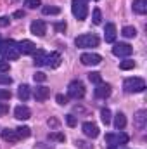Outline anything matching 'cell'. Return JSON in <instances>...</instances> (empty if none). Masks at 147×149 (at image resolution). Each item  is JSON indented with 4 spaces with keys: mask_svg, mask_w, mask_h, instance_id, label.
<instances>
[{
    "mask_svg": "<svg viewBox=\"0 0 147 149\" xmlns=\"http://www.w3.org/2000/svg\"><path fill=\"white\" fill-rule=\"evenodd\" d=\"M19 47H17V42L14 40H2L0 42V56L2 59L5 61H16L19 57Z\"/></svg>",
    "mask_w": 147,
    "mask_h": 149,
    "instance_id": "1",
    "label": "cell"
},
{
    "mask_svg": "<svg viewBox=\"0 0 147 149\" xmlns=\"http://www.w3.org/2000/svg\"><path fill=\"white\" fill-rule=\"evenodd\" d=\"M123 88L126 94H139V92H144L146 90V81L139 76H133V78H126L123 81Z\"/></svg>",
    "mask_w": 147,
    "mask_h": 149,
    "instance_id": "2",
    "label": "cell"
},
{
    "mask_svg": "<svg viewBox=\"0 0 147 149\" xmlns=\"http://www.w3.org/2000/svg\"><path fill=\"white\" fill-rule=\"evenodd\" d=\"M71 10H73V16L78 21H83L88 14V5H87V0H73L71 2Z\"/></svg>",
    "mask_w": 147,
    "mask_h": 149,
    "instance_id": "3",
    "label": "cell"
},
{
    "mask_svg": "<svg viewBox=\"0 0 147 149\" xmlns=\"http://www.w3.org/2000/svg\"><path fill=\"white\" fill-rule=\"evenodd\" d=\"M68 97H71L74 101L85 97V85L80 80H74V81L69 83V87H68Z\"/></svg>",
    "mask_w": 147,
    "mask_h": 149,
    "instance_id": "4",
    "label": "cell"
},
{
    "mask_svg": "<svg viewBox=\"0 0 147 149\" xmlns=\"http://www.w3.org/2000/svg\"><path fill=\"white\" fill-rule=\"evenodd\" d=\"M74 43H76V47H80V49L97 47V45H99V38L95 37V35H80V37L74 38Z\"/></svg>",
    "mask_w": 147,
    "mask_h": 149,
    "instance_id": "5",
    "label": "cell"
},
{
    "mask_svg": "<svg viewBox=\"0 0 147 149\" xmlns=\"http://www.w3.org/2000/svg\"><path fill=\"white\" fill-rule=\"evenodd\" d=\"M106 142L109 144V148H119L123 144L128 142V135L123 134V132H118V134H107L106 135Z\"/></svg>",
    "mask_w": 147,
    "mask_h": 149,
    "instance_id": "6",
    "label": "cell"
},
{
    "mask_svg": "<svg viewBox=\"0 0 147 149\" xmlns=\"http://www.w3.org/2000/svg\"><path fill=\"white\" fill-rule=\"evenodd\" d=\"M132 52H133V49H132V45L126 43V42L114 43V47H112V54L118 56V57H128Z\"/></svg>",
    "mask_w": 147,
    "mask_h": 149,
    "instance_id": "7",
    "label": "cell"
},
{
    "mask_svg": "<svg viewBox=\"0 0 147 149\" xmlns=\"http://www.w3.org/2000/svg\"><path fill=\"white\" fill-rule=\"evenodd\" d=\"M80 61H81V64H85V66H97V64H101L102 57H101L99 54H94V52H85V54H81Z\"/></svg>",
    "mask_w": 147,
    "mask_h": 149,
    "instance_id": "8",
    "label": "cell"
},
{
    "mask_svg": "<svg viewBox=\"0 0 147 149\" xmlns=\"http://www.w3.org/2000/svg\"><path fill=\"white\" fill-rule=\"evenodd\" d=\"M111 92H112L111 85L109 83H104V81L97 83V87H95V90H94L95 97H99V99H107V97L111 95Z\"/></svg>",
    "mask_w": 147,
    "mask_h": 149,
    "instance_id": "9",
    "label": "cell"
},
{
    "mask_svg": "<svg viewBox=\"0 0 147 149\" xmlns=\"http://www.w3.org/2000/svg\"><path fill=\"white\" fill-rule=\"evenodd\" d=\"M81 128H83V134H85L87 137H90V139H95V137L99 135V127H97L95 123H92V121H85V123L81 125Z\"/></svg>",
    "mask_w": 147,
    "mask_h": 149,
    "instance_id": "10",
    "label": "cell"
},
{
    "mask_svg": "<svg viewBox=\"0 0 147 149\" xmlns=\"http://www.w3.org/2000/svg\"><path fill=\"white\" fill-rule=\"evenodd\" d=\"M30 30H31V33H33V35H37V37H43V35L47 33V24H45L43 21L37 19V21H33V23H31Z\"/></svg>",
    "mask_w": 147,
    "mask_h": 149,
    "instance_id": "11",
    "label": "cell"
},
{
    "mask_svg": "<svg viewBox=\"0 0 147 149\" xmlns=\"http://www.w3.org/2000/svg\"><path fill=\"white\" fill-rule=\"evenodd\" d=\"M17 47H19V52H21V54H33V52L37 50V45H35L31 40H21V42L17 43Z\"/></svg>",
    "mask_w": 147,
    "mask_h": 149,
    "instance_id": "12",
    "label": "cell"
},
{
    "mask_svg": "<svg viewBox=\"0 0 147 149\" xmlns=\"http://www.w3.org/2000/svg\"><path fill=\"white\" fill-rule=\"evenodd\" d=\"M33 97H35L37 101H40V102L45 101V99H49V97H50V88L40 85V87H37V88L33 90Z\"/></svg>",
    "mask_w": 147,
    "mask_h": 149,
    "instance_id": "13",
    "label": "cell"
},
{
    "mask_svg": "<svg viewBox=\"0 0 147 149\" xmlns=\"http://www.w3.org/2000/svg\"><path fill=\"white\" fill-rule=\"evenodd\" d=\"M14 116H16L17 120H21V121L30 120V118H31V109L26 108V106H17V108L14 109Z\"/></svg>",
    "mask_w": 147,
    "mask_h": 149,
    "instance_id": "14",
    "label": "cell"
},
{
    "mask_svg": "<svg viewBox=\"0 0 147 149\" xmlns=\"http://www.w3.org/2000/svg\"><path fill=\"white\" fill-rule=\"evenodd\" d=\"M59 64H61V54L59 52L47 54V64L45 66H49V68H59Z\"/></svg>",
    "mask_w": 147,
    "mask_h": 149,
    "instance_id": "15",
    "label": "cell"
},
{
    "mask_svg": "<svg viewBox=\"0 0 147 149\" xmlns=\"http://www.w3.org/2000/svg\"><path fill=\"white\" fill-rule=\"evenodd\" d=\"M33 63L35 66H45L47 64V52L45 50H35L33 52Z\"/></svg>",
    "mask_w": 147,
    "mask_h": 149,
    "instance_id": "16",
    "label": "cell"
},
{
    "mask_svg": "<svg viewBox=\"0 0 147 149\" xmlns=\"http://www.w3.org/2000/svg\"><path fill=\"white\" fill-rule=\"evenodd\" d=\"M2 139H3L5 142H9V144H16V142L19 141V137H17L16 130H9V128L2 130Z\"/></svg>",
    "mask_w": 147,
    "mask_h": 149,
    "instance_id": "17",
    "label": "cell"
},
{
    "mask_svg": "<svg viewBox=\"0 0 147 149\" xmlns=\"http://www.w3.org/2000/svg\"><path fill=\"white\" fill-rule=\"evenodd\" d=\"M104 38H106V42H109V43H112V42L116 40V26H114L112 23H107V24H106V28H104Z\"/></svg>",
    "mask_w": 147,
    "mask_h": 149,
    "instance_id": "18",
    "label": "cell"
},
{
    "mask_svg": "<svg viewBox=\"0 0 147 149\" xmlns=\"http://www.w3.org/2000/svg\"><path fill=\"white\" fill-rule=\"evenodd\" d=\"M146 125H147V111L140 109L135 114V127L137 128H146Z\"/></svg>",
    "mask_w": 147,
    "mask_h": 149,
    "instance_id": "19",
    "label": "cell"
},
{
    "mask_svg": "<svg viewBox=\"0 0 147 149\" xmlns=\"http://www.w3.org/2000/svg\"><path fill=\"white\" fill-rule=\"evenodd\" d=\"M132 9H133V12H137V14H146L147 12V0H133Z\"/></svg>",
    "mask_w": 147,
    "mask_h": 149,
    "instance_id": "20",
    "label": "cell"
},
{
    "mask_svg": "<svg viewBox=\"0 0 147 149\" xmlns=\"http://www.w3.org/2000/svg\"><path fill=\"white\" fill-rule=\"evenodd\" d=\"M30 85H19V88H17V97L21 99V101H28L30 99Z\"/></svg>",
    "mask_w": 147,
    "mask_h": 149,
    "instance_id": "21",
    "label": "cell"
},
{
    "mask_svg": "<svg viewBox=\"0 0 147 149\" xmlns=\"http://www.w3.org/2000/svg\"><path fill=\"white\" fill-rule=\"evenodd\" d=\"M114 127H116L118 130H121V128L126 127V116H125L123 113H118V114L114 116Z\"/></svg>",
    "mask_w": 147,
    "mask_h": 149,
    "instance_id": "22",
    "label": "cell"
},
{
    "mask_svg": "<svg viewBox=\"0 0 147 149\" xmlns=\"http://www.w3.org/2000/svg\"><path fill=\"white\" fill-rule=\"evenodd\" d=\"M42 12H43L45 16H55V14L61 12V9H59V7H54V5H43V7H42Z\"/></svg>",
    "mask_w": 147,
    "mask_h": 149,
    "instance_id": "23",
    "label": "cell"
},
{
    "mask_svg": "<svg viewBox=\"0 0 147 149\" xmlns=\"http://www.w3.org/2000/svg\"><path fill=\"white\" fill-rule=\"evenodd\" d=\"M121 35L126 38H135L137 37V30L133 28V26H125L123 30H121Z\"/></svg>",
    "mask_w": 147,
    "mask_h": 149,
    "instance_id": "24",
    "label": "cell"
},
{
    "mask_svg": "<svg viewBox=\"0 0 147 149\" xmlns=\"http://www.w3.org/2000/svg\"><path fill=\"white\" fill-rule=\"evenodd\" d=\"M16 134H17L19 139H26V137H30L31 130H30V127H17L16 128Z\"/></svg>",
    "mask_w": 147,
    "mask_h": 149,
    "instance_id": "25",
    "label": "cell"
},
{
    "mask_svg": "<svg viewBox=\"0 0 147 149\" xmlns=\"http://www.w3.org/2000/svg\"><path fill=\"white\" fill-rule=\"evenodd\" d=\"M49 139H50V141H55V142H64V141H66L64 134H61V132H52V134H49Z\"/></svg>",
    "mask_w": 147,
    "mask_h": 149,
    "instance_id": "26",
    "label": "cell"
},
{
    "mask_svg": "<svg viewBox=\"0 0 147 149\" xmlns=\"http://www.w3.org/2000/svg\"><path fill=\"white\" fill-rule=\"evenodd\" d=\"M101 120H102L104 125H109L111 123V111L107 109V108H104V109L101 111Z\"/></svg>",
    "mask_w": 147,
    "mask_h": 149,
    "instance_id": "27",
    "label": "cell"
},
{
    "mask_svg": "<svg viewBox=\"0 0 147 149\" xmlns=\"http://www.w3.org/2000/svg\"><path fill=\"white\" fill-rule=\"evenodd\" d=\"M119 68L125 70V71H126V70H133V68H135V63H133L132 59H125V61L119 63Z\"/></svg>",
    "mask_w": 147,
    "mask_h": 149,
    "instance_id": "28",
    "label": "cell"
},
{
    "mask_svg": "<svg viewBox=\"0 0 147 149\" xmlns=\"http://www.w3.org/2000/svg\"><path fill=\"white\" fill-rule=\"evenodd\" d=\"M92 21H94V24H101V23H102V14H101L99 9H94V12H92Z\"/></svg>",
    "mask_w": 147,
    "mask_h": 149,
    "instance_id": "29",
    "label": "cell"
},
{
    "mask_svg": "<svg viewBox=\"0 0 147 149\" xmlns=\"http://www.w3.org/2000/svg\"><path fill=\"white\" fill-rule=\"evenodd\" d=\"M88 80L92 83H101L102 81V76H101V73H97V71H92V73H88Z\"/></svg>",
    "mask_w": 147,
    "mask_h": 149,
    "instance_id": "30",
    "label": "cell"
},
{
    "mask_svg": "<svg viewBox=\"0 0 147 149\" xmlns=\"http://www.w3.org/2000/svg\"><path fill=\"white\" fill-rule=\"evenodd\" d=\"M24 5L28 7V9H37L42 5V2L40 0H24Z\"/></svg>",
    "mask_w": 147,
    "mask_h": 149,
    "instance_id": "31",
    "label": "cell"
},
{
    "mask_svg": "<svg viewBox=\"0 0 147 149\" xmlns=\"http://www.w3.org/2000/svg\"><path fill=\"white\" fill-rule=\"evenodd\" d=\"M10 83H12V78L9 74L0 73V85H10Z\"/></svg>",
    "mask_w": 147,
    "mask_h": 149,
    "instance_id": "32",
    "label": "cell"
},
{
    "mask_svg": "<svg viewBox=\"0 0 147 149\" xmlns=\"http://www.w3.org/2000/svg\"><path fill=\"white\" fill-rule=\"evenodd\" d=\"M9 70H10L9 63L5 59H0V73H9Z\"/></svg>",
    "mask_w": 147,
    "mask_h": 149,
    "instance_id": "33",
    "label": "cell"
},
{
    "mask_svg": "<svg viewBox=\"0 0 147 149\" xmlns=\"http://www.w3.org/2000/svg\"><path fill=\"white\" fill-rule=\"evenodd\" d=\"M10 90H7V88H0V101H7V99H10Z\"/></svg>",
    "mask_w": 147,
    "mask_h": 149,
    "instance_id": "34",
    "label": "cell"
},
{
    "mask_svg": "<svg viewBox=\"0 0 147 149\" xmlns=\"http://www.w3.org/2000/svg\"><path fill=\"white\" fill-rule=\"evenodd\" d=\"M55 101H57V104H61V106L68 104V97L62 95V94H57V95H55Z\"/></svg>",
    "mask_w": 147,
    "mask_h": 149,
    "instance_id": "35",
    "label": "cell"
},
{
    "mask_svg": "<svg viewBox=\"0 0 147 149\" xmlns=\"http://www.w3.org/2000/svg\"><path fill=\"white\" fill-rule=\"evenodd\" d=\"M66 123L69 125V127H76V116H73V114H66Z\"/></svg>",
    "mask_w": 147,
    "mask_h": 149,
    "instance_id": "36",
    "label": "cell"
},
{
    "mask_svg": "<svg viewBox=\"0 0 147 149\" xmlns=\"http://www.w3.org/2000/svg\"><path fill=\"white\" fill-rule=\"evenodd\" d=\"M33 78H35V81H45L47 80V74L42 73V71H37V73L33 74Z\"/></svg>",
    "mask_w": 147,
    "mask_h": 149,
    "instance_id": "37",
    "label": "cell"
},
{
    "mask_svg": "<svg viewBox=\"0 0 147 149\" xmlns=\"http://www.w3.org/2000/svg\"><path fill=\"white\" fill-rule=\"evenodd\" d=\"M7 113H9V104L0 102V116H3V114H7Z\"/></svg>",
    "mask_w": 147,
    "mask_h": 149,
    "instance_id": "38",
    "label": "cell"
},
{
    "mask_svg": "<svg viewBox=\"0 0 147 149\" xmlns=\"http://www.w3.org/2000/svg\"><path fill=\"white\" fill-rule=\"evenodd\" d=\"M9 23H10V19H9L7 16H2V17H0V28H5V26H9Z\"/></svg>",
    "mask_w": 147,
    "mask_h": 149,
    "instance_id": "39",
    "label": "cell"
},
{
    "mask_svg": "<svg viewBox=\"0 0 147 149\" xmlns=\"http://www.w3.org/2000/svg\"><path fill=\"white\" fill-rule=\"evenodd\" d=\"M54 28H55L57 31H66V23H55Z\"/></svg>",
    "mask_w": 147,
    "mask_h": 149,
    "instance_id": "40",
    "label": "cell"
},
{
    "mask_svg": "<svg viewBox=\"0 0 147 149\" xmlns=\"http://www.w3.org/2000/svg\"><path fill=\"white\" fill-rule=\"evenodd\" d=\"M76 146L81 149H92V146H87V142H83V141H76Z\"/></svg>",
    "mask_w": 147,
    "mask_h": 149,
    "instance_id": "41",
    "label": "cell"
},
{
    "mask_svg": "<svg viewBox=\"0 0 147 149\" xmlns=\"http://www.w3.org/2000/svg\"><path fill=\"white\" fill-rule=\"evenodd\" d=\"M14 17H24V10H16L14 12Z\"/></svg>",
    "mask_w": 147,
    "mask_h": 149,
    "instance_id": "42",
    "label": "cell"
},
{
    "mask_svg": "<svg viewBox=\"0 0 147 149\" xmlns=\"http://www.w3.org/2000/svg\"><path fill=\"white\" fill-rule=\"evenodd\" d=\"M49 125H50V127H57V120H54V118L49 120Z\"/></svg>",
    "mask_w": 147,
    "mask_h": 149,
    "instance_id": "43",
    "label": "cell"
},
{
    "mask_svg": "<svg viewBox=\"0 0 147 149\" xmlns=\"http://www.w3.org/2000/svg\"><path fill=\"white\" fill-rule=\"evenodd\" d=\"M0 42H2V38H0Z\"/></svg>",
    "mask_w": 147,
    "mask_h": 149,
    "instance_id": "44",
    "label": "cell"
}]
</instances>
